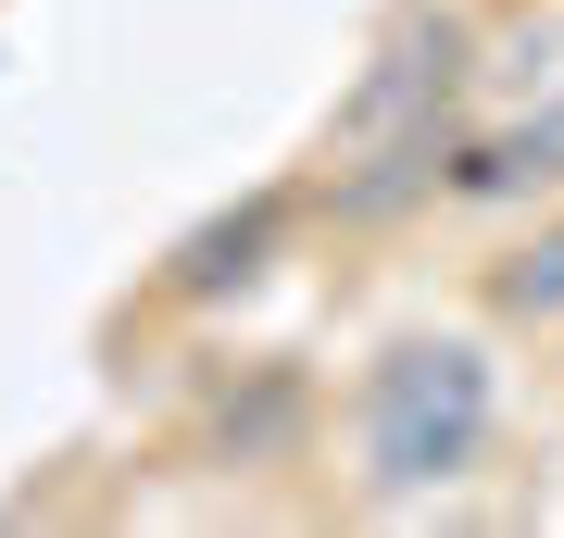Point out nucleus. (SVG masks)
<instances>
[{
	"mask_svg": "<svg viewBox=\"0 0 564 538\" xmlns=\"http://www.w3.org/2000/svg\"><path fill=\"white\" fill-rule=\"evenodd\" d=\"M464 76H477V25L464 13H402L364 63V88L339 100V151H377V139H414V125H452Z\"/></svg>",
	"mask_w": 564,
	"mask_h": 538,
	"instance_id": "nucleus-2",
	"label": "nucleus"
},
{
	"mask_svg": "<svg viewBox=\"0 0 564 538\" xmlns=\"http://www.w3.org/2000/svg\"><path fill=\"white\" fill-rule=\"evenodd\" d=\"M289 213H302L289 188H251L239 213H214V226H188V239H176V263H163V288H176V300H226V288H251L263 263H276Z\"/></svg>",
	"mask_w": 564,
	"mask_h": 538,
	"instance_id": "nucleus-4",
	"label": "nucleus"
},
{
	"mask_svg": "<svg viewBox=\"0 0 564 538\" xmlns=\"http://www.w3.org/2000/svg\"><path fill=\"white\" fill-rule=\"evenodd\" d=\"M452 200H564V100L452 151Z\"/></svg>",
	"mask_w": 564,
	"mask_h": 538,
	"instance_id": "nucleus-5",
	"label": "nucleus"
},
{
	"mask_svg": "<svg viewBox=\"0 0 564 538\" xmlns=\"http://www.w3.org/2000/svg\"><path fill=\"white\" fill-rule=\"evenodd\" d=\"M489 314L502 326H564V213H540L502 263H489Z\"/></svg>",
	"mask_w": 564,
	"mask_h": 538,
	"instance_id": "nucleus-6",
	"label": "nucleus"
},
{
	"mask_svg": "<svg viewBox=\"0 0 564 538\" xmlns=\"http://www.w3.org/2000/svg\"><path fill=\"white\" fill-rule=\"evenodd\" d=\"M489 426H502V388L477 339H389L351 388V476L364 501H440L489 463Z\"/></svg>",
	"mask_w": 564,
	"mask_h": 538,
	"instance_id": "nucleus-1",
	"label": "nucleus"
},
{
	"mask_svg": "<svg viewBox=\"0 0 564 538\" xmlns=\"http://www.w3.org/2000/svg\"><path fill=\"white\" fill-rule=\"evenodd\" d=\"M452 125H414V139H377V151H339V176H326V226H351V239H377V226H402L414 200H452Z\"/></svg>",
	"mask_w": 564,
	"mask_h": 538,
	"instance_id": "nucleus-3",
	"label": "nucleus"
}]
</instances>
